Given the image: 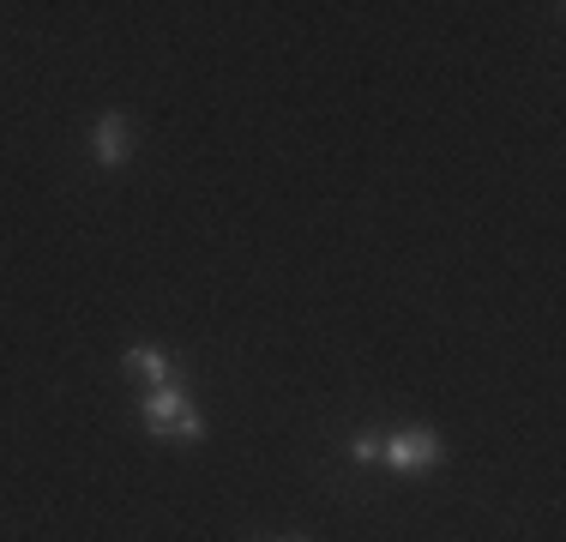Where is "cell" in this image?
Segmentation results:
<instances>
[{"label": "cell", "mask_w": 566, "mask_h": 542, "mask_svg": "<svg viewBox=\"0 0 566 542\" xmlns=\"http://www.w3.org/2000/svg\"><path fill=\"white\" fill-rule=\"evenodd\" d=\"M145 428H151V434H175V440H206V416L187 404L181 379L145 392Z\"/></svg>", "instance_id": "obj_1"}, {"label": "cell", "mask_w": 566, "mask_h": 542, "mask_svg": "<svg viewBox=\"0 0 566 542\" xmlns=\"http://www.w3.org/2000/svg\"><path fill=\"white\" fill-rule=\"evenodd\" d=\"M440 458H447V446H440V434H428V428H403V434H386V446H380V465L386 470H434Z\"/></svg>", "instance_id": "obj_2"}, {"label": "cell", "mask_w": 566, "mask_h": 542, "mask_svg": "<svg viewBox=\"0 0 566 542\" xmlns=\"http://www.w3.org/2000/svg\"><path fill=\"white\" fill-rule=\"evenodd\" d=\"M91 152H97L103 169H120L133 152V127H127V115H103L97 121V133H91Z\"/></svg>", "instance_id": "obj_3"}, {"label": "cell", "mask_w": 566, "mask_h": 542, "mask_svg": "<svg viewBox=\"0 0 566 542\" xmlns=\"http://www.w3.org/2000/svg\"><path fill=\"white\" fill-rule=\"evenodd\" d=\"M127 374H139L145 386H169V362H164V350H151V344H133L127 350Z\"/></svg>", "instance_id": "obj_4"}, {"label": "cell", "mask_w": 566, "mask_h": 542, "mask_svg": "<svg viewBox=\"0 0 566 542\" xmlns=\"http://www.w3.org/2000/svg\"><path fill=\"white\" fill-rule=\"evenodd\" d=\"M380 446H386V434H356V440H349V458H356V465H380Z\"/></svg>", "instance_id": "obj_5"}]
</instances>
